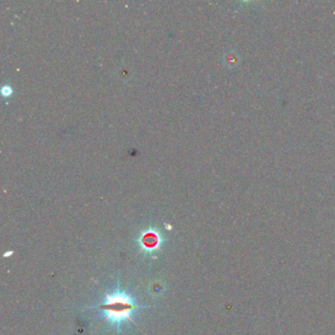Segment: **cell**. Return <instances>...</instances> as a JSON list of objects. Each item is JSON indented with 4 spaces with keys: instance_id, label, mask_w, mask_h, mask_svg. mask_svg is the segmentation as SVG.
Wrapping results in <instances>:
<instances>
[{
    "instance_id": "obj_2",
    "label": "cell",
    "mask_w": 335,
    "mask_h": 335,
    "mask_svg": "<svg viewBox=\"0 0 335 335\" xmlns=\"http://www.w3.org/2000/svg\"><path fill=\"white\" fill-rule=\"evenodd\" d=\"M141 253L151 257L162 250L164 237L162 232L155 227H149L141 232L137 238Z\"/></svg>"
},
{
    "instance_id": "obj_1",
    "label": "cell",
    "mask_w": 335,
    "mask_h": 335,
    "mask_svg": "<svg viewBox=\"0 0 335 335\" xmlns=\"http://www.w3.org/2000/svg\"><path fill=\"white\" fill-rule=\"evenodd\" d=\"M138 304L132 296L119 290L112 294H107L105 301L98 306V310L103 312L104 321L120 329L121 325L127 322L134 323L133 313L137 311Z\"/></svg>"
},
{
    "instance_id": "obj_3",
    "label": "cell",
    "mask_w": 335,
    "mask_h": 335,
    "mask_svg": "<svg viewBox=\"0 0 335 335\" xmlns=\"http://www.w3.org/2000/svg\"><path fill=\"white\" fill-rule=\"evenodd\" d=\"M1 93H2V95L3 96H10L12 93H13V90H12L11 87L9 86H4L1 90Z\"/></svg>"
}]
</instances>
